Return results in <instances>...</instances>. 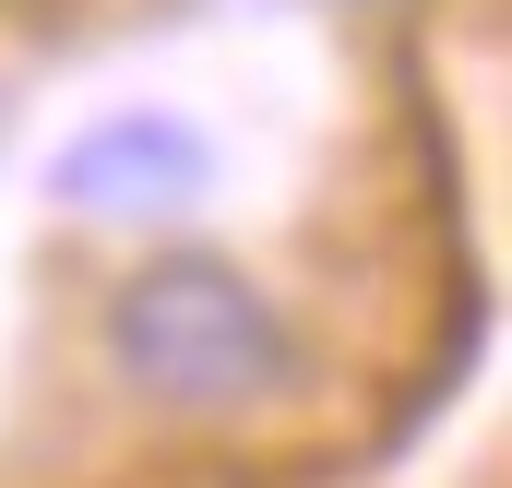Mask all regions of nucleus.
<instances>
[{"label":"nucleus","instance_id":"1","mask_svg":"<svg viewBox=\"0 0 512 488\" xmlns=\"http://www.w3.org/2000/svg\"><path fill=\"white\" fill-rule=\"evenodd\" d=\"M108 369L167 417H251L298 381V334L227 262H143L108 298Z\"/></svg>","mask_w":512,"mask_h":488},{"label":"nucleus","instance_id":"2","mask_svg":"<svg viewBox=\"0 0 512 488\" xmlns=\"http://www.w3.org/2000/svg\"><path fill=\"white\" fill-rule=\"evenodd\" d=\"M215 191V143L191 120H155V108H131V120H96L72 155H60V203L72 215H96V227H155V215H191Z\"/></svg>","mask_w":512,"mask_h":488},{"label":"nucleus","instance_id":"3","mask_svg":"<svg viewBox=\"0 0 512 488\" xmlns=\"http://www.w3.org/2000/svg\"><path fill=\"white\" fill-rule=\"evenodd\" d=\"M0 131H12V96H0Z\"/></svg>","mask_w":512,"mask_h":488}]
</instances>
